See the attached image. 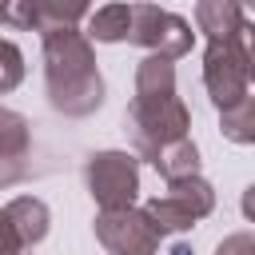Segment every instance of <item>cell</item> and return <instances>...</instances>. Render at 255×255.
<instances>
[{"label": "cell", "mask_w": 255, "mask_h": 255, "mask_svg": "<svg viewBox=\"0 0 255 255\" xmlns=\"http://www.w3.org/2000/svg\"><path fill=\"white\" fill-rule=\"evenodd\" d=\"M203 88L219 112L251 100V28L227 40H207Z\"/></svg>", "instance_id": "3957f363"}, {"label": "cell", "mask_w": 255, "mask_h": 255, "mask_svg": "<svg viewBox=\"0 0 255 255\" xmlns=\"http://www.w3.org/2000/svg\"><path fill=\"white\" fill-rule=\"evenodd\" d=\"M44 84H48V104L60 116L84 120L104 104V76L96 68L92 40L80 28H60L44 32Z\"/></svg>", "instance_id": "7a4b0ae2"}, {"label": "cell", "mask_w": 255, "mask_h": 255, "mask_svg": "<svg viewBox=\"0 0 255 255\" xmlns=\"http://www.w3.org/2000/svg\"><path fill=\"white\" fill-rule=\"evenodd\" d=\"M128 135L135 143V151L151 163L167 143L187 139L191 128V112L175 92V64L159 60V56H143L135 68V96L131 108L124 116Z\"/></svg>", "instance_id": "6da1fadb"}, {"label": "cell", "mask_w": 255, "mask_h": 255, "mask_svg": "<svg viewBox=\"0 0 255 255\" xmlns=\"http://www.w3.org/2000/svg\"><path fill=\"white\" fill-rule=\"evenodd\" d=\"M28 147H32L28 120L12 108H0V159H28Z\"/></svg>", "instance_id": "4fadbf2b"}, {"label": "cell", "mask_w": 255, "mask_h": 255, "mask_svg": "<svg viewBox=\"0 0 255 255\" xmlns=\"http://www.w3.org/2000/svg\"><path fill=\"white\" fill-rule=\"evenodd\" d=\"M151 167H155L167 183L191 179V175H199V147L191 143V135H187V139H175V143H167V147L151 159Z\"/></svg>", "instance_id": "8fae6325"}, {"label": "cell", "mask_w": 255, "mask_h": 255, "mask_svg": "<svg viewBox=\"0 0 255 255\" xmlns=\"http://www.w3.org/2000/svg\"><path fill=\"white\" fill-rule=\"evenodd\" d=\"M215 255H255V235H251V231L227 235V239L215 247Z\"/></svg>", "instance_id": "2e32d148"}, {"label": "cell", "mask_w": 255, "mask_h": 255, "mask_svg": "<svg viewBox=\"0 0 255 255\" xmlns=\"http://www.w3.org/2000/svg\"><path fill=\"white\" fill-rule=\"evenodd\" d=\"M96 239L108 255H155L163 243V231L147 219L143 207H124V211L96 215Z\"/></svg>", "instance_id": "52a82bcc"}, {"label": "cell", "mask_w": 255, "mask_h": 255, "mask_svg": "<svg viewBox=\"0 0 255 255\" xmlns=\"http://www.w3.org/2000/svg\"><path fill=\"white\" fill-rule=\"evenodd\" d=\"M84 183L100 211H124L135 207L139 195V163L128 151H96L84 163Z\"/></svg>", "instance_id": "5b68a950"}, {"label": "cell", "mask_w": 255, "mask_h": 255, "mask_svg": "<svg viewBox=\"0 0 255 255\" xmlns=\"http://www.w3.org/2000/svg\"><path fill=\"white\" fill-rule=\"evenodd\" d=\"M88 16L84 4H60V0H36L32 4V28L44 32H60V28H76Z\"/></svg>", "instance_id": "7c38bea8"}, {"label": "cell", "mask_w": 255, "mask_h": 255, "mask_svg": "<svg viewBox=\"0 0 255 255\" xmlns=\"http://www.w3.org/2000/svg\"><path fill=\"white\" fill-rule=\"evenodd\" d=\"M147 219L167 235V231H191L199 219H207L215 211V191L203 175H191V179H175L167 183L163 195L147 199L143 203Z\"/></svg>", "instance_id": "277c9868"}, {"label": "cell", "mask_w": 255, "mask_h": 255, "mask_svg": "<svg viewBox=\"0 0 255 255\" xmlns=\"http://www.w3.org/2000/svg\"><path fill=\"white\" fill-rule=\"evenodd\" d=\"M128 28H131V4H104L96 12H88V40H100V44H120L128 40Z\"/></svg>", "instance_id": "30bf717a"}, {"label": "cell", "mask_w": 255, "mask_h": 255, "mask_svg": "<svg viewBox=\"0 0 255 255\" xmlns=\"http://www.w3.org/2000/svg\"><path fill=\"white\" fill-rule=\"evenodd\" d=\"M20 80H24V56L12 40H0V96L20 88Z\"/></svg>", "instance_id": "9a60e30c"}, {"label": "cell", "mask_w": 255, "mask_h": 255, "mask_svg": "<svg viewBox=\"0 0 255 255\" xmlns=\"http://www.w3.org/2000/svg\"><path fill=\"white\" fill-rule=\"evenodd\" d=\"M0 255H24V247H20V235H16L12 219L4 215V207H0Z\"/></svg>", "instance_id": "e0dca14e"}, {"label": "cell", "mask_w": 255, "mask_h": 255, "mask_svg": "<svg viewBox=\"0 0 255 255\" xmlns=\"http://www.w3.org/2000/svg\"><path fill=\"white\" fill-rule=\"evenodd\" d=\"M4 215L12 219V227H16V235H20V247H24V251H28V247H36V243H44L48 223H52V215H48V203H44V199H36V195H16V199L4 207Z\"/></svg>", "instance_id": "9c48e42d"}, {"label": "cell", "mask_w": 255, "mask_h": 255, "mask_svg": "<svg viewBox=\"0 0 255 255\" xmlns=\"http://www.w3.org/2000/svg\"><path fill=\"white\" fill-rule=\"evenodd\" d=\"M219 124H223V135H227L231 143H251V139H255V104L243 100V104L219 112Z\"/></svg>", "instance_id": "5bb4252c"}, {"label": "cell", "mask_w": 255, "mask_h": 255, "mask_svg": "<svg viewBox=\"0 0 255 255\" xmlns=\"http://www.w3.org/2000/svg\"><path fill=\"white\" fill-rule=\"evenodd\" d=\"M171 255H191V247H187V243H175V247H171Z\"/></svg>", "instance_id": "ac0fdd59"}, {"label": "cell", "mask_w": 255, "mask_h": 255, "mask_svg": "<svg viewBox=\"0 0 255 255\" xmlns=\"http://www.w3.org/2000/svg\"><path fill=\"white\" fill-rule=\"evenodd\" d=\"M195 24H199V32L207 40H227V36H239V32L251 28L247 12L239 4H231V0H203V4H195Z\"/></svg>", "instance_id": "ba28073f"}, {"label": "cell", "mask_w": 255, "mask_h": 255, "mask_svg": "<svg viewBox=\"0 0 255 255\" xmlns=\"http://www.w3.org/2000/svg\"><path fill=\"white\" fill-rule=\"evenodd\" d=\"M128 44L147 48V56L159 60H179L191 52L195 32L183 16L155 8V4H131V28H128Z\"/></svg>", "instance_id": "8992f818"}]
</instances>
